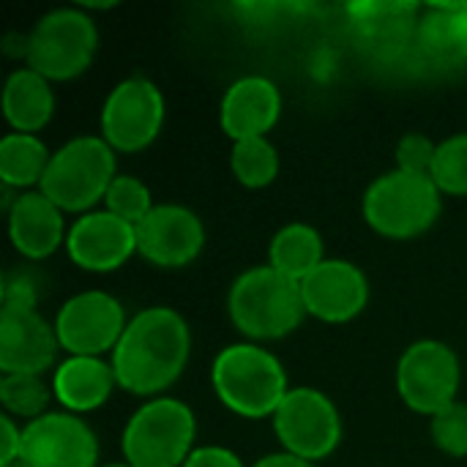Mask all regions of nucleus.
Masks as SVG:
<instances>
[{"label": "nucleus", "instance_id": "1", "mask_svg": "<svg viewBox=\"0 0 467 467\" xmlns=\"http://www.w3.org/2000/svg\"><path fill=\"white\" fill-rule=\"evenodd\" d=\"M189 350L186 320L170 306H150L129 320L109 364L123 391L156 400L183 375Z\"/></svg>", "mask_w": 467, "mask_h": 467}, {"label": "nucleus", "instance_id": "2", "mask_svg": "<svg viewBox=\"0 0 467 467\" xmlns=\"http://www.w3.org/2000/svg\"><path fill=\"white\" fill-rule=\"evenodd\" d=\"M211 386L230 413L249 421L274 419L290 391L282 361L254 342L224 348L213 358Z\"/></svg>", "mask_w": 467, "mask_h": 467}, {"label": "nucleus", "instance_id": "3", "mask_svg": "<svg viewBox=\"0 0 467 467\" xmlns=\"http://www.w3.org/2000/svg\"><path fill=\"white\" fill-rule=\"evenodd\" d=\"M227 312L233 326L252 342L285 339L306 315L301 285L271 265L249 268L233 282Z\"/></svg>", "mask_w": 467, "mask_h": 467}, {"label": "nucleus", "instance_id": "4", "mask_svg": "<svg viewBox=\"0 0 467 467\" xmlns=\"http://www.w3.org/2000/svg\"><path fill=\"white\" fill-rule=\"evenodd\" d=\"M441 189L427 175L391 170L364 192V222L383 238L410 241L432 230L441 216Z\"/></svg>", "mask_w": 467, "mask_h": 467}, {"label": "nucleus", "instance_id": "5", "mask_svg": "<svg viewBox=\"0 0 467 467\" xmlns=\"http://www.w3.org/2000/svg\"><path fill=\"white\" fill-rule=\"evenodd\" d=\"M115 178V150L101 137H74L52 153L38 192L63 213L82 216L104 202Z\"/></svg>", "mask_w": 467, "mask_h": 467}, {"label": "nucleus", "instance_id": "6", "mask_svg": "<svg viewBox=\"0 0 467 467\" xmlns=\"http://www.w3.org/2000/svg\"><path fill=\"white\" fill-rule=\"evenodd\" d=\"M197 419L192 408L172 397L148 400L126 424L120 449L131 467H183L194 451Z\"/></svg>", "mask_w": 467, "mask_h": 467}, {"label": "nucleus", "instance_id": "7", "mask_svg": "<svg viewBox=\"0 0 467 467\" xmlns=\"http://www.w3.org/2000/svg\"><path fill=\"white\" fill-rule=\"evenodd\" d=\"M99 49V27L82 8H55L27 33V68L49 82H68L85 74Z\"/></svg>", "mask_w": 467, "mask_h": 467}, {"label": "nucleus", "instance_id": "8", "mask_svg": "<svg viewBox=\"0 0 467 467\" xmlns=\"http://www.w3.org/2000/svg\"><path fill=\"white\" fill-rule=\"evenodd\" d=\"M462 369L457 353L438 342H413L397 364V391L402 402L421 416H438L457 402Z\"/></svg>", "mask_w": 467, "mask_h": 467}, {"label": "nucleus", "instance_id": "9", "mask_svg": "<svg viewBox=\"0 0 467 467\" xmlns=\"http://www.w3.org/2000/svg\"><path fill=\"white\" fill-rule=\"evenodd\" d=\"M274 432L282 449L298 460H328L342 441L337 405L317 389H290L274 413Z\"/></svg>", "mask_w": 467, "mask_h": 467}, {"label": "nucleus", "instance_id": "10", "mask_svg": "<svg viewBox=\"0 0 467 467\" xmlns=\"http://www.w3.org/2000/svg\"><path fill=\"white\" fill-rule=\"evenodd\" d=\"M164 96L156 82L129 77L112 88L101 107V140L115 153H140L161 131Z\"/></svg>", "mask_w": 467, "mask_h": 467}, {"label": "nucleus", "instance_id": "11", "mask_svg": "<svg viewBox=\"0 0 467 467\" xmlns=\"http://www.w3.org/2000/svg\"><path fill=\"white\" fill-rule=\"evenodd\" d=\"M52 326L68 356L101 358L118 348L129 320L115 296L104 290H85L57 309Z\"/></svg>", "mask_w": 467, "mask_h": 467}, {"label": "nucleus", "instance_id": "12", "mask_svg": "<svg viewBox=\"0 0 467 467\" xmlns=\"http://www.w3.org/2000/svg\"><path fill=\"white\" fill-rule=\"evenodd\" d=\"M22 460L30 467H99V441L82 416L44 413L22 427Z\"/></svg>", "mask_w": 467, "mask_h": 467}, {"label": "nucleus", "instance_id": "13", "mask_svg": "<svg viewBox=\"0 0 467 467\" xmlns=\"http://www.w3.org/2000/svg\"><path fill=\"white\" fill-rule=\"evenodd\" d=\"M137 254L156 268H186L205 246L200 216L183 205H156L137 227Z\"/></svg>", "mask_w": 467, "mask_h": 467}, {"label": "nucleus", "instance_id": "14", "mask_svg": "<svg viewBox=\"0 0 467 467\" xmlns=\"http://www.w3.org/2000/svg\"><path fill=\"white\" fill-rule=\"evenodd\" d=\"M350 33L361 49H367L378 60H400L413 55L416 27L421 8L419 3H348L345 5Z\"/></svg>", "mask_w": 467, "mask_h": 467}, {"label": "nucleus", "instance_id": "15", "mask_svg": "<svg viewBox=\"0 0 467 467\" xmlns=\"http://www.w3.org/2000/svg\"><path fill=\"white\" fill-rule=\"evenodd\" d=\"M66 252L77 268L109 274L137 254V230L109 211H90L68 227Z\"/></svg>", "mask_w": 467, "mask_h": 467}, {"label": "nucleus", "instance_id": "16", "mask_svg": "<svg viewBox=\"0 0 467 467\" xmlns=\"http://www.w3.org/2000/svg\"><path fill=\"white\" fill-rule=\"evenodd\" d=\"M301 298L306 315L323 323H350L369 304L367 274L350 260H323L304 282Z\"/></svg>", "mask_w": 467, "mask_h": 467}, {"label": "nucleus", "instance_id": "17", "mask_svg": "<svg viewBox=\"0 0 467 467\" xmlns=\"http://www.w3.org/2000/svg\"><path fill=\"white\" fill-rule=\"evenodd\" d=\"M57 334L38 309H0V369L3 375H44L57 356Z\"/></svg>", "mask_w": 467, "mask_h": 467}, {"label": "nucleus", "instance_id": "18", "mask_svg": "<svg viewBox=\"0 0 467 467\" xmlns=\"http://www.w3.org/2000/svg\"><path fill=\"white\" fill-rule=\"evenodd\" d=\"M279 115H282L279 88L268 77H257V74L235 79L227 88L219 109L222 129L233 142L265 137L279 123Z\"/></svg>", "mask_w": 467, "mask_h": 467}, {"label": "nucleus", "instance_id": "19", "mask_svg": "<svg viewBox=\"0 0 467 467\" xmlns=\"http://www.w3.org/2000/svg\"><path fill=\"white\" fill-rule=\"evenodd\" d=\"M63 211L41 192H25L8 205L11 246L27 260H47L66 244Z\"/></svg>", "mask_w": 467, "mask_h": 467}, {"label": "nucleus", "instance_id": "20", "mask_svg": "<svg viewBox=\"0 0 467 467\" xmlns=\"http://www.w3.org/2000/svg\"><path fill=\"white\" fill-rule=\"evenodd\" d=\"M413 55L432 68L467 66V3H430L419 16Z\"/></svg>", "mask_w": 467, "mask_h": 467}, {"label": "nucleus", "instance_id": "21", "mask_svg": "<svg viewBox=\"0 0 467 467\" xmlns=\"http://www.w3.org/2000/svg\"><path fill=\"white\" fill-rule=\"evenodd\" d=\"M118 380L112 364L104 358L88 356H68L63 364L55 367L52 375V394L66 408V413H90L99 410L115 391Z\"/></svg>", "mask_w": 467, "mask_h": 467}, {"label": "nucleus", "instance_id": "22", "mask_svg": "<svg viewBox=\"0 0 467 467\" xmlns=\"http://www.w3.org/2000/svg\"><path fill=\"white\" fill-rule=\"evenodd\" d=\"M3 115L19 134L41 131L55 115V93L49 79L33 68H16L3 85Z\"/></svg>", "mask_w": 467, "mask_h": 467}, {"label": "nucleus", "instance_id": "23", "mask_svg": "<svg viewBox=\"0 0 467 467\" xmlns=\"http://www.w3.org/2000/svg\"><path fill=\"white\" fill-rule=\"evenodd\" d=\"M326 260L323 238L315 227L304 222L285 224L274 238L268 249V265L285 274L293 282H304L320 263Z\"/></svg>", "mask_w": 467, "mask_h": 467}, {"label": "nucleus", "instance_id": "24", "mask_svg": "<svg viewBox=\"0 0 467 467\" xmlns=\"http://www.w3.org/2000/svg\"><path fill=\"white\" fill-rule=\"evenodd\" d=\"M52 153L36 134L11 131L0 140V178L8 189L38 186Z\"/></svg>", "mask_w": 467, "mask_h": 467}, {"label": "nucleus", "instance_id": "25", "mask_svg": "<svg viewBox=\"0 0 467 467\" xmlns=\"http://www.w3.org/2000/svg\"><path fill=\"white\" fill-rule=\"evenodd\" d=\"M230 170L235 181L246 189H265L279 175V153L265 137L233 142Z\"/></svg>", "mask_w": 467, "mask_h": 467}, {"label": "nucleus", "instance_id": "26", "mask_svg": "<svg viewBox=\"0 0 467 467\" xmlns=\"http://www.w3.org/2000/svg\"><path fill=\"white\" fill-rule=\"evenodd\" d=\"M52 397V383H47L44 375H3L0 380V405L5 416L36 421L44 416Z\"/></svg>", "mask_w": 467, "mask_h": 467}, {"label": "nucleus", "instance_id": "27", "mask_svg": "<svg viewBox=\"0 0 467 467\" xmlns=\"http://www.w3.org/2000/svg\"><path fill=\"white\" fill-rule=\"evenodd\" d=\"M430 178L441 189V194L467 197V131L438 145Z\"/></svg>", "mask_w": 467, "mask_h": 467}, {"label": "nucleus", "instance_id": "28", "mask_svg": "<svg viewBox=\"0 0 467 467\" xmlns=\"http://www.w3.org/2000/svg\"><path fill=\"white\" fill-rule=\"evenodd\" d=\"M153 208L156 205H153L150 189L134 175H118L109 183L107 197H104V211L115 213L118 219L129 222L131 227H137Z\"/></svg>", "mask_w": 467, "mask_h": 467}, {"label": "nucleus", "instance_id": "29", "mask_svg": "<svg viewBox=\"0 0 467 467\" xmlns=\"http://www.w3.org/2000/svg\"><path fill=\"white\" fill-rule=\"evenodd\" d=\"M430 435L432 443L449 454L462 460L467 457V405L465 402H454L446 410H441L438 416L430 419Z\"/></svg>", "mask_w": 467, "mask_h": 467}, {"label": "nucleus", "instance_id": "30", "mask_svg": "<svg viewBox=\"0 0 467 467\" xmlns=\"http://www.w3.org/2000/svg\"><path fill=\"white\" fill-rule=\"evenodd\" d=\"M435 153H438V145L427 134L410 131L397 145V170L430 178L432 164H435Z\"/></svg>", "mask_w": 467, "mask_h": 467}, {"label": "nucleus", "instance_id": "31", "mask_svg": "<svg viewBox=\"0 0 467 467\" xmlns=\"http://www.w3.org/2000/svg\"><path fill=\"white\" fill-rule=\"evenodd\" d=\"M38 304V290L30 282L27 274H16L5 279L3 285V306H19V309H36Z\"/></svg>", "mask_w": 467, "mask_h": 467}, {"label": "nucleus", "instance_id": "32", "mask_svg": "<svg viewBox=\"0 0 467 467\" xmlns=\"http://www.w3.org/2000/svg\"><path fill=\"white\" fill-rule=\"evenodd\" d=\"M183 467H244L241 457L224 446H200L189 454Z\"/></svg>", "mask_w": 467, "mask_h": 467}, {"label": "nucleus", "instance_id": "33", "mask_svg": "<svg viewBox=\"0 0 467 467\" xmlns=\"http://www.w3.org/2000/svg\"><path fill=\"white\" fill-rule=\"evenodd\" d=\"M0 430H3V435H0V465H8V462L22 457V430L14 424L11 416L0 419Z\"/></svg>", "mask_w": 467, "mask_h": 467}, {"label": "nucleus", "instance_id": "34", "mask_svg": "<svg viewBox=\"0 0 467 467\" xmlns=\"http://www.w3.org/2000/svg\"><path fill=\"white\" fill-rule=\"evenodd\" d=\"M252 467H317L315 462H306V460H298L287 451H279V454H268L263 460H257Z\"/></svg>", "mask_w": 467, "mask_h": 467}, {"label": "nucleus", "instance_id": "35", "mask_svg": "<svg viewBox=\"0 0 467 467\" xmlns=\"http://www.w3.org/2000/svg\"><path fill=\"white\" fill-rule=\"evenodd\" d=\"M0 467H30V465L19 457V460H14V462H8V465H0Z\"/></svg>", "mask_w": 467, "mask_h": 467}, {"label": "nucleus", "instance_id": "36", "mask_svg": "<svg viewBox=\"0 0 467 467\" xmlns=\"http://www.w3.org/2000/svg\"><path fill=\"white\" fill-rule=\"evenodd\" d=\"M99 467H131V465H126V462H109V465H99Z\"/></svg>", "mask_w": 467, "mask_h": 467}]
</instances>
